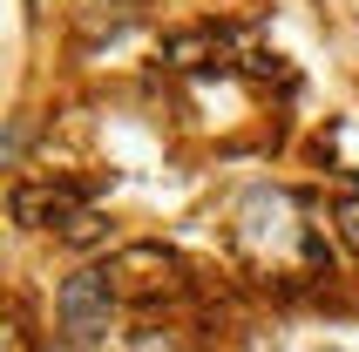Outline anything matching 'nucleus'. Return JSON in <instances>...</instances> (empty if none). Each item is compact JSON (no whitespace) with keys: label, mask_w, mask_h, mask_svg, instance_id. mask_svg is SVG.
<instances>
[{"label":"nucleus","mask_w":359,"mask_h":352,"mask_svg":"<svg viewBox=\"0 0 359 352\" xmlns=\"http://www.w3.org/2000/svg\"><path fill=\"white\" fill-rule=\"evenodd\" d=\"M231 244L251 271L271 285H305V278H325V231L312 224V203L292 190H251L244 196L238 224H231Z\"/></svg>","instance_id":"f257e3e1"},{"label":"nucleus","mask_w":359,"mask_h":352,"mask_svg":"<svg viewBox=\"0 0 359 352\" xmlns=\"http://www.w3.org/2000/svg\"><path fill=\"white\" fill-rule=\"evenodd\" d=\"M109 312H116L109 271H75L55 292V318H61V339H68V346H95V339L109 332Z\"/></svg>","instance_id":"f03ea898"},{"label":"nucleus","mask_w":359,"mask_h":352,"mask_svg":"<svg viewBox=\"0 0 359 352\" xmlns=\"http://www.w3.org/2000/svg\"><path fill=\"white\" fill-rule=\"evenodd\" d=\"M102 271H109L116 298H170L183 285V257L163 251V244H129V251H116Z\"/></svg>","instance_id":"7ed1b4c3"},{"label":"nucleus","mask_w":359,"mask_h":352,"mask_svg":"<svg viewBox=\"0 0 359 352\" xmlns=\"http://www.w3.org/2000/svg\"><path fill=\"white\" fill-rule=\"evenodd\" d=\"M81 210H88V203H81V190H68V183H20L14 190V224H34V231H68Z\"/></svg>","instance_id":"20e7f679"},{"label":"nucleus","mask_w":359,"mask_h":352,"mask_svg":"<svg viewBox=\"0 0 359 352\" xmlns=\"http://www.w3.org/2000/svg\"><path fill=\"white\" fill-rule=\"evenodd\" d=\"M224 55H231V34L224 27H190V34L163 41V61L170 68H224Z\"/></svg>","instance_id":"39448f33"},{"label":"nucleus","mask_w":359,"mask_h":352,"mask_svg":"<svg viewBox=\"0 0 359 352\" xmlns=\"http://www.w3.org/2000/svg\"><path fill=\"white\" fill-rule=\"evenodd\" d=\"M102 231H109V224H102V210H81L75 224L61 231V244H102Z\"/></svg>","instance_id":"423d86ee"},{"label":"nucleus","mask_w":359,"mask_h":352,"mask_svg":"<svg viewBox=\"0 0 359 352\" xmlns=\"http://www.w3.org/2000/svg\"><path fill=\"white\" fill-rule=\"evenodd\" d=\"M339 237L353 244V257H359V196H346V203H339Z\"/></svg>","instance_id":"0eeeda50"},{"label":"nucleus","mask_w":359,"mask_h":352,"mask_svg":"<svg viewBox=\"0 0 359 352\" xmlns=\"http://www.w3.org/2000/svg\"><path fill=\"white\" fill-rule=\"evenodd\" d=\"M136 352H177V346H170V339H142Z\"/></svg>","instance_id":"6e6552de"}]
</instances>
